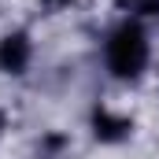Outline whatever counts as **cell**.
Here are the masks:
<instances>
[{"instance_id": "1", "label": "cell", "mask_w": 159, "mask_h": 159, "mask_svg": "<svg viewBox=\"0 0 159 159\" xmlns=\"http://www.w3.org/2000/svg\"><path fill=\"white\" fill-rule=\"evenodd\" d=\"M107 67L115 78H141L148 67V37L137 22H122L119 30L107 37Z\"/></svg>"}, {"instance_id": "2", "label": "cell", "mask_w": 159, "mask_h": 159, "mask_svg": "<svg viewBox=\"0 0 159 159\" xmlns=\"http://www.w3.org/2000/svg\"><path fill=\"white\" fill-rule=\"evenodd\" d=\"M30 56H34L30 34L15 30V34L0 37V70H4V74H22V70L30 67Z\"/></svg>"}, {"instance_id": "3", "label": "cell", "mask_w": 159, "mask_h": 159, "mask_svg": "<svg viewBox=\"0 0 159 159\" xmlns=\"http://www.w3.org/2000/svg\"><path fill=\"white\" fill-rule=\"evenodd\" d=\"M93 133H96V141H104V144H119V141H126V137L133 133V122L126 119V115L107 111V107H96V111H93Z\"/></svg>"}, {"instance_id": "4", "label": "cell", "mask_w": 159, "mask_h": 159, "mask_svg": "<svg viewBox=\"0 0 159 159\" xmlns=\"http://www.w3.org/2000/svg\"><path fill=\"white\" fill-rule=\"evenodd\" d=\"M74 0H44V7H70Z\"/></svg>"}, {"instance_id": "5", "label": "cell", "mask_w": 159, "mask_h": 159, "mask_svg": "<svg viewBox=\"0 0 159 159\" xmlns=\"http://www.w3.org/2000/svg\"><path fill=\"white\" fill-rule=\"evenodd\" d=\"M4 122H7V119H4V111H0V133H4Z\"/></svg>"}]
</instances>
